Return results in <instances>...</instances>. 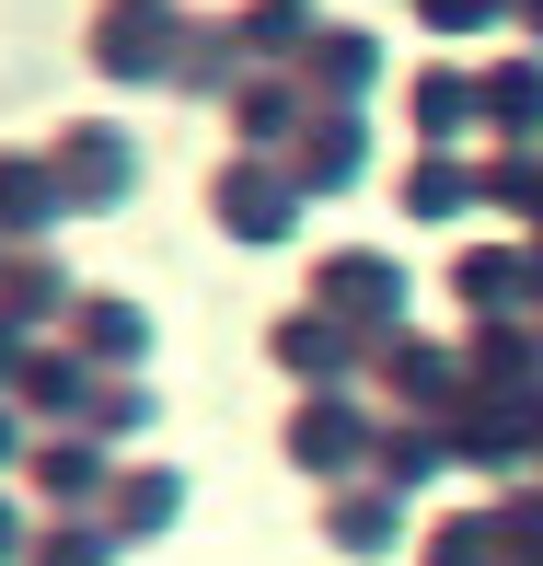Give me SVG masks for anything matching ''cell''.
Instances as JSON below:
<instances>
[{"label":"cell","mask_w":543,"mask_h":566,"mask_svg":"<svg viewBox=\"0 0 543 566\" xmlns=\"http://www.w3.org/2000/svg\"><path fill=\"white\" fill-rule=\"evenodd\" d=\"M46 163H59V197L70 209H127V186H139V139H127L116 116H82V127H59V150H46Z\"/></svg>","instance_id":"obj_1"},{"label":"cell","mask_w":543,"mask_h":566,"mask_svg":"<svg viewBox=\"0 0 543 566\" xmlns=\"http://www.w3.org/2000/svg\"><path fill=\"white\" fill-rule=\"evenodd\" d=\"M93 59H105L116 82H174L186 23H174L163 0H105V12H93Z\"/></svg>","instance_id":"obj_2"},{"label":"cell","mask_w":543,"mask_h":566,"mask_svg":"<svg viewBox=\"0 0 543 566\" xmlns=\"http://www.w3.org/2000/svg\"><path fill=\"white\" fill-rule=\"evenodd\" d=\"M209 220L231 231V243H290V231H301V174L220 163V186H209Z\"/></svg>","instance_id":"obj_3"},{"label":"cell","mask_w":543,"mask_h":566,"mask_svg":"<svg viewBox=\"0 0 543 566\" xmlns=\"http://www.w3.org/2000/svg\"><path fill=\"white\" fill-rule=\"evenodd\" d=\"M370 440H382V428L347 405V381L301 394V417H290V462H301V474H358V462H370Z\"/></svg>","instance_id":"obj_4"},{"label":"cell","mask_w":543,"mask_h":566,"mask_svg":"<svg viewBox=\"0 0 543 566\" xmlns=\"http://www.w3.org/2000/svg\"><path fill=\"white\" fill-rule=\"evenodd\" d=\"M278 370H290V381H313V394H324V381H347L358 370V347H370V324H347V313H324V301H301V313H278Z\"/></svg>","instance_id":"obj_5"},{"label":"cell","mask_w":543,"mask_h":566,"mask_svg":"<svg viewBox=\"0 0 543 566\" xmlns=\"http://www.w3.org/2000/svg\"><path fill=\"white\" fill-rule=\"evenodd\" d=\"M358 163H370V139H358V105H313V116H301V139H290V174H301V197H335V186H358Z\"/></svg>","instance_id":"obj_6"},{"label":"cell","mask_w":543,"mask_h":566,"mask_svg":"<svg viewBox=\"0 0 543 566\" xmlns=\"http://www.w3.org/2000/svg\"><path fill=\"white\" fill-rule=\"evenodd\" d=\"M370 82H382V35H358V23H313V46H301V93H313V105H358Z\"/></svg>","instance_id":"obj_7"},{"label":"cell","mask_w":543,"mask_h":566,"mask_svg":"<svg viewBox=\"0 0 543 566\" xmlns=\"http://www.w3.org/2000/svg\"><path fill=\"white\" fill-rule=\"evenodd\" d=\"M313 301L347 324H394L405 313V266H382V254H324L313 266Z\"/></svg>","instance_id":"obj_8"},{"label":"cell","mask_w":543,"mask_h":566,"mask_svg":"<svg viewBox=\"0 0 543 566\" xmlns=\"http://www.w3.org/2000/svg\"><path fill=\"white\" fill-rule=\"evenodd\" d=\"M70 336H82L93 370H139L150 358V313L139 301H70Z\"/></svg>","instance_id":"obj_9"},{"label":"cell","mask_w":543,"mask_h":566,"mask_svg":"<svg viewBox=\"0 0 543 566\" xmlns=\"http://www.w3.org/2000/svg\"><path fill=\"white\" fill-rule=\"evenodd\" d=\"M70 197H59V163H35V150H0V231H46Z\"/></svg>","instance_id":"obj_10"},{"label":"cell","mask_w":543,"mask_h":566,"mask_svg":"<svg viewBox=\"0 0 543 566\" xmlns=\"http://www.w3.org/2000/svg\"><path fill=\"white\" fill-rule=\"evenodd\" d=\"M301 116H313V105H301L290 82H231V127H243V150L254 139H301Z\"/></svg>","instance_id":"obj_11"},{"label":"cell","mask_w":543,"mask_h":566,"mask_svg":"<svg viewBox=\"0 0 543 566\" xmlns=\"http://www.w3.org/2000/svg\"><path fill=\"white\" fill-rule=\"evenodd\" d=\"M231 46H313V0H243V12H231Z\"/></svg>","instance_id":"obj_12"},{"label":"cell","mask_w":543,"mask_h":566,"mask_svg":"<svg viewBox=\"0 0 543 566\" xmlns=\"http://www.w3.org/2000/svg\"><path fill=\"white\" fill-rule=\"evenodd\" d=\"M174 509H186V485H174V474H127V485H116V544H150Z\"/></svg>","instance_id":"obj_13"},{"label":"cell","mask_w":543,"mask_h":566,"mask_svg":"<svg viewBox=\"0 0 543 566\" xmlns=\"http://www.w3.org/2000/svg\"><path fill=\"white\" fill-rule=\"evenodd\" d=\"M0 313H12V324H35V313H70V277H59V266H35V254H23V266L0 254Z\"/></svg>","instance_id":"obj_14"},{"label":"cell","mask_w":543,"mask_h":566,"mask_svg":"<svg viewBox=\"0 0 543 566\" xmlns=\"http://www.w3.org/2000/svg\"><path fill=\"white\" fill-rule=\"evenodd\" d=\"M324 544L335 555H382V544H394V497H335L324 509Z\"/></svg>","instance_id":"obj_15"},{"label":"cell","mask_w":543,"mask_h":566,"mask_svg":"<svg viewBox=\"0 0 543 566\" xmlns=\"http://www.w3.org/2000/svg\"><path fill=\"white\" fill-rule=\"evenodd\" d=\"M35 485H46L59 509H70V497H93V485H105V451H82V440H46V451H35Z\"/></svg>","instance_id":"obj_16"},{"label":"cell","mask_w":543,"mask_h":566,"mask_svg":"<svg viewBox=\"0 0 543 566\" xmlns=\"http://www.w3.org/2000/svg\"><path fill=\"white\" fill-rule=\"evenodd\" d=\"M382 347H394L382 370H394L405 405H439V394H451V358H428V336H382Z\"/></svg>","instance_id":"obj_17"},{"label":"cell","mask_w":543,"mask_h":566,"mask_svg":"<svg viewBox=\"0 0 543 566\" xmlns=\"http://www.w3.org/2000/svg\"><path fill=\"white\" fill-rule=\"evenodd\" d=\"M82 358H23V405H46V417H82Z\"/></svg>","instance_id":"obj_18"},{"label":"cell","mask_w":543,"mask_h":566,"mask_svg":"<svg viewBox=\"0 0 543 566\" xmlns=\"http://www.w3.org/2000/svg\"><path fill=\"white\" fill-rule=\"evenodd\" d=\"M474 105H485L474 82H439V70H428V82H417V127H428V150L451 139V127H474Z\"/></svg>","instance_id":"obj_19"},{"label":"cell","mask_w":543,"mask_h":566,"mask_svg":"<svg viewBox=\"0 0 543 566\" xmlns=\"http://www.w3.org/2000/svg\"><path fill=\"white\" fill-rule=\"evenodd\" d=\"M462 197H474V174H462V163H439V150H428L417 174H405V209H417V220H439V209H462Z\"/></svg>","instance_id":"obj_20"},{"label":"cell","mask_w":543,"mask_h":566,"mask_svg":"<svg viewBox=\"0 0 543 566\" xmlns=\"http://www.w3.org/2000/svg\"><path fill=\"white\" fill-rule=\"evenodd\" d=\"M35 566H116V532H105V521H59V532L35 544Z\"/></svg>","instance_id":"obj_21"},{"label":"cell","mask_w":543,"mask_h":566,"mask_svg":"<svg viewBox=\"0 0 543 566\" xmlns=\"http://www.w3.org/2000/svg\"><path fill=\"white\" fill-rule=\"evenodd\" d=\"M485 116L498 127H543V70H498V82H485Z\"/></svg>","instance_id":"obj_22"},{"label":"cell","mask_w":543,"mask_h":566,"mask_svg":"<svg viewBox=\"0 0 543 566\" xmlns=\"http://www.w3.org/2000/svg\"><path fill=\"white\" fill-rule=\"evenodd\" d=\"M382 440H394V451H382V474H394V485L439 474V451H451V440H428V428H382Z\"/></svg>","instance_id":"obj_23"},{"label":"cell","mask_w":543,"mask_h":566,"mask_svg":"<svg viewBox=\"0 0 543 566\" xmlns=\"http://www.w3.org/2000/svg\"><path fill=\"white\" fill-rule=\"evenodd\" d=\"M417 12H428V35H462V23H485L498 0H417Z\"/></svg>","instance_id":"obj_24"},{"label":"cell","mask_w":543,"mask_h":566,"mask_svg":"<svg viewBox=\"0 0 543 566\" xmlns=\"http://www.w3.org/2000/svg\"><path fill=\"white\" fill-rule=\"evenodd\" d=\"M23 370V336H12V313H0V381H12Z\"/></svg>","instance_id":"obj_25"},{"label":"cell","mask_w":543,"mask_h":566,"mask_svg":"<svg viewBox=\"0 0 543 566\" xmlns=\"http://www.w3.org/2000/svg\"><path fill=\"white\" fill-rule=\"evenodd\" d=\"M12 532H23V521H12V497H0V566H12V555H23V544H12Z\"/></svg>","instance_id":"obj_26"},{"label":"cell","mask_w":543,"mask_h":566,"mask_svg":"<svg viewBox=\"0 0 543 566\" xmlns=\"http://www.w3.org/2000/svg\"><path fill=\"white\" fill-rule=\"evenodd\" d=\"M12 440H23V417H12V405H0V462H12Z\"/></svg>","instance_id":"obj_27"}]
</instances>
